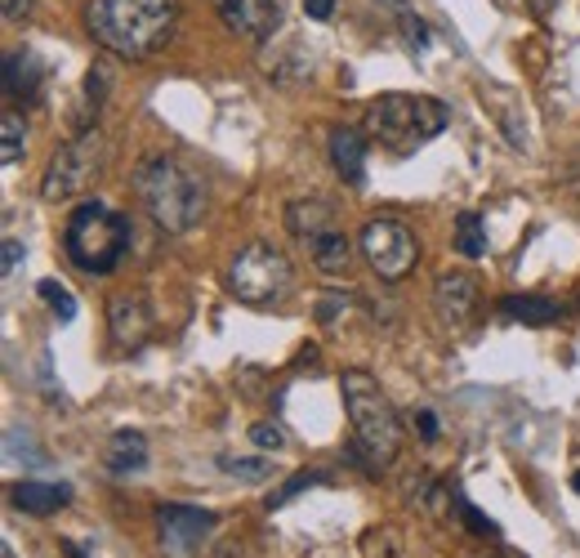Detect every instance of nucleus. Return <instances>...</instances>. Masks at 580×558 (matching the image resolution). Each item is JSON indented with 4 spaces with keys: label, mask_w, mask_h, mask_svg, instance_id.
<instances>
[{
    "label": "nucleus",
    "mask_w": 580,
    "mask_h": 558,
    "mask_svg": "<svg viewBox=\"0 0 580 558\" xmlns=\"http://www.w3.org/2000/svg\"><path fill=\"white\" fill-rule=\"evenodd\" d=\"M433 308L446 326H464L478 308V282L470 273H442L433 282Z\"/></svg>",
    "instance_id": "obj_12"
},
{
    "label": "nucleus",
    "mask_w": 580,
    "mask_h": 558,
    "mask_svg": "<svg viewBox=\"0 0 580 558\" xmlns=\"http://www.w3.org/2000/svg\"><path fill=\"white\" fill-rule=\"evenodd\" d=\"M103 161H107L103 135H98V130L76 135L72 144H63V148L54 152V161H50V170H45V183H41V197H45V201H67V197L85 192V188L98 179Z\"/></svg>",
    "instance_id": "obj_7"
},
{
    "label": "nucleus",
    "mask_w": 580,
    "mask_h": 558,
    "mask_svg": "<svg viewBox=\"0 0 580 558\" xmlns=\"http://www.w3.org/2000/svg\"><path fill=\"white\" fill-rule=\"evenodd\" d=\"M19 260H23V242H14V238H6V255H0V264H6V277H14V269H19Z\"/></svg>",
    "instance_id": "obj_30"
},
{
    "label": "nucleus",
    "mask_w": 580,
    "mask_h": 558,
    "mask_svg": "<svg viewBox=\"0 0 580 558\" xmlns=\"http://www.w3.org/2000/svg\"><path fill=\"white\" fill-rule=\"evenodd\" d=\"M308 251H313L317 273H326V277H344L348 269H354V246H348V238H344L339 229H330V233L313 238V242H308Z\"/></svg>",
    "instance_id": "obj_16"
},
{
    "label": "nucleus",
    "mask_w": 580,
    "mask_h": 558,
    "mask_svg": "<svg viewBox=\"0 0 580 558\" xmlns=\"http://www.w3.org/2000/svg\"><path fill=\"white\" fill-rule=\"evenodd\" d=\"M571 492H576V496H580V474H571Z\"/></svg>",
    "instance_id": "obj_34"
},
{
    "label": "nucleus",
    "mask_w": 580,
    "mask_h": 558,
    "mask_svg": "<svg viewBox=\"0 0 580 558\" xmlns=\"http://www.w3.org/2000/svg\"><path fill=\"white\" fill-rule=\"evenodd\" d=\"M157 531H161V545H166V549L192 554V549L214 531V514H210V509H197V505H161V509H157Z\"/></svg>",
    "instance_id": "obj_10"
},
{
    "label": "nucleus",
    "mask_w": 580,
    "mask_h": 558,
    "mask_svg": "<svg viewBox=\"0 0 580 558\" xmlns=\"http://www.w3.org/2000/svg\"><path fill=\"white\" fill-rule=\"evenodd\" d=\"M251 442L260 446V452H282V446H286V433H282V424L264 420V424L251 429Z\"/></svg>",
    "instance_id": "obj_26"
},
{
    "label": "nucleus",
    "mask_w": 580,
    "mask_h": 558,
    "mask_svg": "<svg viewBox=\"0 0 580 558\" xmlns=\"http://www.w3.org/2000/svg\"><path fill=\"white\" fill-rule=\"evenodd\" d=\"M455 514H460L464 523H470L478 536H487V540H496V536H500V527H496V523H487V518H483V514H478L470 501H460V496H455Z\"/></svg>",
    "instance_id": "obj_27"
},
{
    "label": "nucleus",
    "mask_w": 580,
    "mask_h": 558,
    "mask_svg": "<svg viewBox=\"0 0 580 558\" xmlns=\"http://www.w3.org/2000/svg\"><path fill=\"white\" fill-rule=\"evenodd\" d=\"M380 6H389V10H398V14H407V0H380Z\"/></svg>",
    "instance_id": "obj_33"
},
{
    "label": "nucleus",
    "mask_w": 580,
    "mask_h": 558,
    "mask_svg": "<svg viewBox=\"0 0 580 558\" xmlns=\"http://www.w3.org/2000/svg\"><path fill=\"white\" fill-rule=\"evenodd\" d=\"M415 424H420V438H424V442H437V433H442V429H437V415H433V411H420V415H415Z\"/></svg>",
    "instance_id": "obj_32"
},
{
    "label": "nucleus",
    "mask_w": 580,
    "mask_h": 558,
    "mask_svg": "<svg viewBox=\"0 0 580 558\" xmlns=\"http://www.w3.org/2000/svg\"><path fill=\"white\" fill-rule=\"evenodd\" d=\"M362 554H367V558H398V554H402V536H398L393 527H371V531L362 536Z\"/></svg>",
    "instance_id": "obj_23"
},
{
    "label": "nucleus",
    "mask_w": 580,
    "mask_h": 558,
    "mask_svg": "<svg viewBox=\"0 0 580 558\" xmlns=\"http://www.w3.org/2000/svg\"><path fill=\"white\" fill-rule=\"evenodd\" d=\"M446 103L429 94H380L367 107V130L380 144H393L398 152H411L446 130Z\"/></svg>",
    "instance_id": "obj_5"
},
{
    "label": "nucleus",
    "mask_w": 580,
    "mask_h": 558,
    "mask_svg": "<svg viewBox=\"0 0 580 558\" xmlns=\"http://www.w3.org/2000/svg\"><path fill=\"white\" fill-rule=\"evenodd\" d=\"M41 76H45V72H41V59H36V54H28V50H23V54H10V63H6V90H10V98H19V94L32 98V94L41 90Z\"/></svg>",
    "instance_id": "obj_19"
},
{
    "label": "nucleus",
    "mask_w": 580,
    "mask_h": 558,
    "mask_svg": "<svg viewBox=\"0 0 580 558\" xmlns=\"http://www.w3.org/2000/svg\"><path fill=\"white\" fill-rule=\"evenodd\" d=\"M23 139H28V126H23V117L10 107L6 117H0V161L6 166H19V157H23Z\"/></svg>",
    "instance_id": "obj_21"
},
{
    "label": "nucleus",
    "mask_w": 580,
    "mask_h": 558,
    "mask_svg": "<svg viewBox=\"0 0 580 558\" xmlns=\"http://www.w3.org/2000/svg\"><path fill=\"white\" fill-rule=\"evenodd\" d=\"M455 251H460L464 260H483V255H487V229H483V219H478L474 210H464V214L455 219Z\"/></svg>",
    "instance_id": "obj_20"
},
{
    "label": "nucleus",
    "mask_w": 580,
    "mask_h": 558,
    "mask_svg": "<svg viewBox=\"0 0 580 558\" xmlns=\"http://www.w3.org/2000/svg\"><path fill=\"white\" fill-rule=\"evenodd\" d=\"M135 192L166 233H188L205 219V183L175 157H148L135 170Z\"/></svg>",
    "instance_id": "obj_3"
},
{
    "label": "nucleus",
    "mask_w": 580,
    "mask_h": 558,
    "mask_svg": "<svg viewBox=\"0 0 580 558\" xmlns=\"http://www.w3.org/2000/svg\"><path fill=\"white\" fill-rule=\"evenodd\" d=\"M219 470L228 474V478H238V483H268L273 478V465L264 461V456H246V461H219Z\"/></svg>",
    "instance_id": "obj_22"
},
{
    "label": "nucleus",
    "mask_w": 580,
    "mask_h": 558,
    "mask_svg": "<svg viewBox=\"0 0 580 558\" xmlns=\"http://www.w3.org/2000/svg\"><path fill=\"white\" fill-rule=\"evenodd\" d=\"M402 32H407V41H411L415 50H429V45H433V32H429V23H424V19H415L411 10L402 14Z\"/></svg>",
    "instance_id": "obj_28"
},
{
    "label": "nucleus",
    "mask_w": 580,
    "mask_h": 558,
    "mask_svg": "<svg viewBox=\"0 0 580 558\" xmlns=\"http://www.w3.org/2000/svg\"><path fill=\"white\" fill-rule=\"evenodd\" d=\"M344 393V411L354 420V452L371 465V470H389L402 452V420L389 402V393L380 389V380L371 371H344L339 380Z\"/></svg>",
    "instance_id": "obj_2"
},
{
    "label": "nucleus",
    "mask_w": 580,
    "mask_h": 558,
    "mask_svg": "<svg viewBox=\"0 0 580 558\" xmlns=\"http://www.w3.org/2000/svg\"><path fill=\"white\" fill-rule=\"evenodd\" d=\"M103 461H107L112 474H139V470H148V442H144V433H135V429L112 433Z\"/></svg>",
    "instance_id": "obj_15"
},
{
    "label": "nucleus",
    "mask_w": 580,
    "mask_h": 558,
    "mask_svg": "<svg viewBox=\"0 0 580 558\" xmlns=\"http://www.w3.org/2000/svg\"><path fill=\"white\" fill-rule=\"evenodd\" d=\"M321 483H330V478H326V474H295V478H291L286 487H277V492H273L264 505H268V509H282V505H291L299 492H308V487H321Z\"/></svg>",
    "instance_id": "obj_24"
},
{
    "label": "nucleus",
    "mask_w": 580,
    "mask_h": 558,
    "mask_svg": "<svg viewBox=\"0 0 580 558\" xmlns=\"http://www.w3.org/2000/svg\"><path fill=\"white\" fill-rule=\"evenodd\" d=\"M500 317L523 322V326H553L562 317V304H553L545 295H509V299H500Z\"/></svg>",
    "instance_id": "obj_17"
},
{
    "label": "nucleus",
    "mask_w": 580,
    "mask_h": 558,
    "mask_svg": "<svg viewBox=\"0 0 580 558\" xmlns=\"http://www.w3.org/2000/svg\"><path fill=\"white\" fill-rule=\"evenodd\" d=\"M107 330H112V345L122 354H139L152 340V308L139 291L130 295H112L107 304Z\"/></svg>",
    "instance_id": "obj_9"
},
{
    "label": "nucleus",
    "mask_w": 580,
    "mask_h": 558,
    "mask_svg": "<svg viewBox=\"0 0 580 558\" xmlns=\"http://www.w3.org/2000/svg\"><path fill=\"white\" fill-rule=\"evenodd\" d=\"M36 291H41V299H45V304H50V308H54V313H59L63 322H72V317H76V299H72L67 291H63V282L45 277V282H41Z\"/></svg>",
    "instance_id": "obj_25"
},
{
    "label": "nucleus",
    "mask_w": 580,
    "mask_h": 558,
    "mask_svg": "<svg viewBox=\"0 0 580 558\" xmlns=\"http://www.w3.org/2000/svg\"><path fill=\"white\" fill-rule=\"evenodd\" d=\"M286 229H291L299 242H313V238H321V233L335 229V206L321 201V197L291 201V206H286Z\"/></svg>",
    "instance_id": "obj_14"
},
{
    "label": "nucleus",
    "mask_w": 580,
    "mask_h": 558,
    "mask_svg": "<svg viewBox=\"0 0 580 558\" xmlns=\"http://www.w3.org/2000/svg\"><path fill=\"white\" fill-rule=\"evenodd\" d=\"M304 14L317 19V23H326L335 14V0H304Z\"/></svg>",
    "instance_id": "obj_31"
},
{
    "label": "nucleus",
    "mask_w": 580,
    "mask_h": 558,
    "mask_svg": "<svg viewBox=\"0 0 580 558\" xmlns=\"http://www.w3.org/2000/svg\"><path fill=\"white\" fill-rule=\"evenodd\" d=\"M291 260L268 246V242H251L246 251H238V260H232L228 269V291L232 299H242L251 308H268V304H282L291 295Z\"/></svg>",
    "instance_id": "obj_6"
},
{
    "label": "nucleus",
    "mask_w": 580,
    "mask_h": 558,
    "mask_svg": "<svg viewBox=\"0 0 580 558\" xmlns=\"http://www.w3.org/2000/svg\"><path fill=\"white\" fill-rule=\"evenodd\" d=\"M10 496L23 514H59L72 501V487H63V483H19Z\"/></svg>",
    "instance_id": "obj_18"
},
{
    "label": "nucleus",
    "mask_w": 580,
    "mask_h": 558,
    "mask_svg": "<svg viewBox=\"0 0 580 558\" xmlns=\"http://www.w3.org/2000/svg\"><path fill=\"white\" fill-rule=\"evenodd\" d=\"M330 166L348 188H362L367 183V139L348 126L330 130Z\"/></svg>",
    "instance_id": "obj_13"
},
{
    "label": "nucleus",
    "mask_w": 580,
    "mask_h": 558,
    "mask_svg": "<svg viewBox=\"0 0 580 558\" xmlns=\"http://www.w3.org/2000/svg\"><path fill=\"white\" fill-rule=\"evenodd\" d=\"M130 219L107 210L103 201H85L67 214L63 229V255L72 260V269L89 273V277H107L122 269L126 251H130Z\"/></svg>",
    "instance_id": "obj_4"
},
{
    "label": "nucleus",
    "mask_w": 580,
    "mask_h": 558,
    "mask_svg": "<svg viewBox=\"0 0 580 558\" xmlns=\"http://www.w3.org/2000/svg\"><path fill=\"white\" fill-rule=\"evenodd\" d=\"M358 251L367 255V264L380 282H402L420 264V242L398 219H371L358 238Z\"/></svg>",
    "instance_id": "obj_8"
},
{
    "label": "nucleus",
    "mask_w": 580,
    "mask_h": 558,
    "mask_svg": "<svg viewBox=\"0 0 580 558\" xmlns=\"http://www.w3.org/2000/svg\"><path fill=\"white\" fill-rule=\"evenodd\" d=\"M214 6L232 32L251 41H268L282 28V0H214Z\"/></svg>",
    "instance_id": "obj_11"
},
{
    "label": "nucleus",
    "mask_w": 580,
    "mask_h": 558,
    "mask_svg": "<svg viewBox=\"0 0 580 558\" xmlns=\"http://www.w3.org/2000/svg\"><path fill=\"white\" fill-rule=\"evenodd\" d=\"M0 14H6L10 23H19V19L32 14V0H0Z\"/></svg>",
    "instance_id": "obj_29"
},
{
    "label": "nucleus",
    "mask_w": 580,
    "mask_h": 558,
    "mask_svg": "<svg viewBox=\"0 0 580 558\" xmlns=\"http://www.w3.org/2000/svg\"><path fill=\"white\" fill-rule=\"evenodd\" d=\"M179 19V0H89L85 28L89 36L122 54V59H148L157 54Z\"/></svg>",
    "instance_id": "obj_1"
}]
</instances>
